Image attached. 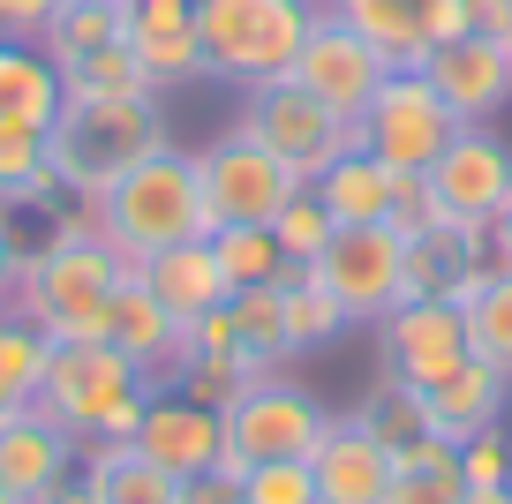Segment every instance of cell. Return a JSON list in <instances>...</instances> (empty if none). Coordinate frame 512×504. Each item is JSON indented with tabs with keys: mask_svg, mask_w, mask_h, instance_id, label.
<instances>
[{
	"mask_svg": "<svg viewBox=\"0 0 512 504\" xmlns=\"http://www.w3.org/2000/svg\"><path fill=\"white\" fill-rule=\"evenodd\" d=\"M53 68H61V98L68 106H106V98H144L151 91V76H144V61H136L128 38L91 46V53H76V61H53Z\"/></svg>",
	"mask_w": 512,
	"mask_h": 504,
	"instance_id": "24",
	"label": "cell"
},
{
	"mask_svg": "<svg viewBox=\"0 0 512 504\" xmlns=\"http://www.w3.org/2000/svg\"><path fill=\"white\" fill-rule=\"evenodd\" d=\"M91 226L128 249H174V241H211V204H204V181H196V151H151L144 166H128L106 196L91 204Z\"/></svg>",
	"mask_w": 512,
	"mask_h": 504,
	"instance_id": "3",
	"label": "cell"
},
{
	"mask_svg": "<svg viewBox=\"0 0 512 504\" xmlns=\"http://www.w3.org/2000/svg\"><path fill=\"white\" fill-rule=\"evenodd\" d=\"M279 294H287V354H317L347 331V309L317 279V264H287L279 271Z\"/></svg>",
	"mask_w": 512,
	"mask_h": 504,
	"instance_id": "26",
	"label": "cell"
},
{
	"mask_svg": "<svg viewBox=\"0 0 512 504\" xmlns=\"http://www.w3.org/2000/svg\"><path fill=\"white\" fill-rule=\"evenodd\" d=\"M128 46L144 61L151 91H181V83H211L204 38H196V0H121Z\"/></svg>",
	"mask_w": 512,
	"mask_h": 504,
	"instance_id": "16",
	"label": "cell"
},
{
	"mask_svg": "<svg viewBox=\"0 0 512 504\" xmlns=\"http://www.w3.org/2000/svg\"><path fill=\"white\" fill-rule=\"evenodd\" d=\"M166 143H174L166 106H159V91H144V98H106V106H61V128L46 136V158L76 204H98L128 166H144Z\"/></svg>",
	"mask_w": 512,
	"mask_h": 504,
	"instance_id": "2",
	"label": "cell"
},
{
	"mask_svg": "<svg viewBox=\"0 0 512 504\" xmlns=\"http://www.w3.org/2000/svg\"><path fill=\"white\" fill-rule=\"evenodd\" d=\"M460 482H467V489L512 482V437H505V422H490V429H475V437H460Z\"/></svg>",
	"mask_w": 512,
	"mask_h": 504,
	"instance_id": "35",
	"label": "cell"
},
{
	"mask_svg": "<svg viewBox=\"0 0 512 504\" xmlns=\"http://www.w3.org/2000/svg\"><path fill=\"white\" fill-rule=\"evenodd\" d=\"M377 347H384V377L407 384V392H430L437 377L467 362V309L422 294V301H400V309L377 324Z\"/></svg>",
	"mask_w": 512,
	"mask_h": 504,
	"instance_id": "12",
	"label": "cell"
},
{
	"mask_svg": "<svg viewBox=\"0 0 512 504\" xmlns=\"http://www.w3.org/2000/svg\"><path fill=\"white\" fill-rule=\"evenodd\" d=\"M46 504H83V497H76V482H68V489H53V497H46Z\"/></svg>",
	"mask_w": 512,
	"mask_h": 504,
	"instance_id": "46",
	"label": "cell"
},
{
	"mask_svg": "<svg viewBox=\"0 0 512 504\" xmlns=\"http://www.w3.org/2000/svg\"><path fill=\"white\" fill-rule=\"evenodd\" d=\"M467 482L452 467H422V474H392V489H384V504H460Z\"/></svg>",
	"mask_w": 512,
	"mask_h": 504,
	"instance_id": "38",
	"label": "cell"
},
{
	"mask_svg": "<svg viewBox=\"0 0 512 504\" xmlns=\"http://www.w3.org/2000/svg\"><path fill=\"white\" fill-rule=\"evenodd\" d=\"M384 76H392V61H384V53L369 46L354 23H339L332 8L317 0V23H309L302 53H294V83H302L317 106H332V113H347V121H362Z\"/></svg>",
	"mask_w": 512,
	"mask_h": 504,
	"instance_id": "11",
	"label": "cell"
},
{
	"mask_svg": "<svg viewBox=\"0 0 512 504\" xmlns=\"http://www.w3.org/2000/svg\"><path fill=\"white\" fill-rule=\"evenodd\" d=\"M113 38H128L121 0H61V16H53V31L38 38V46H46L53 61H76V53L113 46Z\"/></svg>",
	"mask_w": 512,
	"mask_h": 504,
	"instance_id": "29",
	"label": "cell"
},
{
	"mask_svg": "<svg viewBox=\"0 0 512 504\" xmlns=\"http://www.w3.org/2000/svg\"><path fill=\"white\" fill-rule=\"evenodd\" d=\"M467 23H475V38L512 46V0H467Z\"/></svg>",
	"mask_w": 512,
	"mask_h": 504,
	"instance_id": "43",
	"label": "cell"
},
{
	"mask_svg": "<svg viewBox=\"0 0 512 504\" xmlns=\"http://www.w3.org/2000/svg\"><path fill=\"white\" fill-rule=\"evenodd\" d=\"M490 256H497V271H512V204L497 211V226H490Z\"/></svg>",
	"mask_w": 512,
	"mask_h": 504,
	"instance_id": "44",
	"label": "cell"
},
{
	"mask_svg": "<svg viewBox=\"0 0 512 504\" xmlns=\"http://www.w3.org/2000/svg\"><path fill=\"white\" fill-rule=\"evenodd\" d=\"M241 497L249 504H317V474H309V459H256L241 474Z\"/></svg>",
	"mask_w": 512,
	"mask_h": 504,
	"instance_id": "34",
	"label": "cell"
},
{
	"mask_svg": "<svg viewBox=\"0 0 512 504\" xmlns=\"http://www.w3.org/2000/svg\"><path fill=\"white\" fill-rule=\"evenodd\" d=\"M317 279L347 309V324L377 331L407 301V234L400 226H339L332 249L317 256Z\"/></svg>",
	"mask_w": 512,
	"mask_h": 504,
	"instance_id": "10",
	"label": "cell"
},
{
	"mask_svg": "<svg viewBox=\"0 0 512 504\" xmlns=\"http://www.w3.org/2000/svg\"><path fill=\"white\" fill-rule=\"evenodd\" d=\"M174 504H249V497H241V474H226V467H204V474H181Z\"/></svg>",
	"mask_w": 512,
	"mask_h": 504,
	"instance_id": "40",
	"label": "cell"
},
{
	"mask_svg": "<svg viewBox=\"0 0 512 504\" xmlns=\"http://www.w3.org/2000/svg\"><path fill=\"white\" fill-rule=\"evenodd\" d=\"M505 392H512L505 369L482 362V354H467L452 377H437L430 392H422V407H430V429H445V437H475V429L505 422Z\"/></svg>",
	"mask_w": 512,
	"mask_h": 504,
	"instance_id": "22",
	"label": "cell"
},
{
	"mask_svg": "<svg viewBox=\"0 0 512 504\" xmlns=\"http://www.w3.org/2000/svg\"><path fill=\"white\" fill-rule=\"evenodd\" d=\"M354 128H362V151L384 158L392 174H430L437 151L460 136V113L437 98V83L422 76V68H392Z\"/></svg>",
	"mask_w": 512,
	"mask_h": 504,
	"instance_id": "6",
	"label": "cell"
},
{
	"mask_svg": "<svg viewBox=\"0 0 512 504\" xmlns=\"http://www.w3.org/2000/svg\"><path fill=\"white\" fill-rule=\"evenodd\" d=\"M460 504H512V482H497V489H467Z\"/></svg>",
	"mask_w": 512,
	"mask_h": 504,
	"instance_id": "45",
	"label": "cell"
},
{
	"mask_svg": "<svg viewBox=\"0 0 512 504\" xmlns=\"http://www.w3.org/2000/svg\"><path fill=\"white\" fill-rule=\"evenodd\" d=\"M309 474H317V504H384V489H392V452H384L354 414H339V422L324 429V444L309 452Z\"/></svg>",
	"mask_w": 512,
	"mask_h": 504,
	"instance_id": "18",
	"label": "cell"
},
{
	"mask_svg": "<svg viewBox=\"0 0 512 504\" xmlns=\"http://www.w3.org/2000/svg\"><path fill=\"white\" fill-rule=\"evenodd\" d=\"M415 8H422V0H415Z\"/></svg>",
	"mask_w": 512,
	"mask_h": 504,
	"instance_id": "49",
	"label": "cell"
},
{
	"mask_svg": "<svg viewBox=\"0 0 512 504\" xmlns=\"http://www.w3.org/2000/svg\"><path fill=\"white\" fill-rule=\"evenodd\" d=\"M0 504H16V497H8V489H0Z\"/></svg>",
	"mask_w": 512,
	"mask_h": 504,
	"instance_id": "48",
	"label": "cell"
},
{
	"mask_svg": "<svg viewBox=\"0 0 512 504\" xmlns=\"http://www.w3.org/2000/svg\"><path fill=\"white\" fill-rule=\"evenodd\" d=\"M211 249H219L226 286H272L279 271H287V249H279L272 226H219V234H211Z\"/></svg>",
	"mask_w": 512,
	"mask_h": 504,
	"instance_id": "30",
	"label": "cell"
},
{
	"mask_svg": "<svg viewBox=\"0 0 512 504\" xmlns=\"http://www.w3.org/2000/svg\"><path fill=\"white\" fill-rule=\"evenodd\" d=\"M151 392H159V384L128 362L121 347L91 339V347H53L46 384H38V407H46L76 444H121V437H136V414H144Z\"/></svg>",
	"mask_w": 512,
	"mask_h": 504,
	"instance_id": "4",
	"label": "cell"
},
{
	"mask_svg": "<svg viewBox=\"0 0 512 504\" xmlns=\"http://www.w3.org/2000/svg\"><path fill=\"white\" fill-rule=\"evenodd\" d=\"M234 324H241V347H249L256 369H287V294L272 286H234Z\"/></svg>",
	"mask_w": 512,
	"mask_h": 504,
	"instance_id": "28",
	"label": "cell"
},
{
	"mask_svg": "<svg viewBox=\"0 0 512 504\" xmlns=\"http://www.w3.org/2000/svg\"><path fill=\"white\" fill-rule=\"evenodd\" d=\"M8 414H16V399H8V392H0V422H8Z\"/></svg>",
	"mask_w": 512,
	"mask_h": 504,
	"instance_id": "47",
	"label": "cell"
},
{
	"mask_svg": "<svg viewBox=\"0 0 512 504\" xmlns=\"http://www.w3.org/2000/svg\"><path fill=\"white\" fill-rule=\"evenodd\" d=\"M317 0H196V38H204V68L234 91L294 76Z\"/></svg>",
	"mask_w": 512,
	"mask_h": 504,
	"instance_id": "5",
	"label": "cell"
},
{
	"mask_svg": "<svg viewBox=\"0 0 512 504\" xmlns=\"http://www.w3.org/2000/svg\"><path fill=\"white\" fill-rule=\"evenodd\" d=\"M392 226H400L407 241H422V234H437V226H452V211L437 204L430 174H400V196H392Z\"/></svg>",
	"mask_w": 512,
	"mask_h": 504,
	"instance_id": "36",
	"label": "cell"
},
{
	"mask_svg": "<svg viewBox=\"0 0 512 504\" xmlns=\"http://www.w3.org/2000/svg\"><path fill=\"white\" fill-rule=\"evenodd\" d=\"M46 166H53V158H46V136H0V211L16 204V196L46 174Z\"/></svg>",
	"mask_w": 512,
	"mask_h": 504,
	"instance_id": "37",
	"label": "cell"
},
{
	"mask_svg": "<svg viewBox=\"0 0 512 504\" xmlns=\"http://www.w3.org/2000/svg\"><path fill=\"white\" fill-rule=\"evenodd\" d=\"M354 422H362L384 452H400V444H415L422 429H430V407H422V392H407V384L384 377V384H369V399L354 407Z\"/></svg>",
	"mask_w": 512,
	"mask_h": 504,
	"instance_id": "31",
	"label": "cell"
},
{
	"mask_svg": "<svg viewBox=\"0 0 512 504\" xmlns=\"http://www.w3.org/2000/svg\"><path fill=\"white\" fill-rule=\"evenodd\" d=\"M76 459H83V444L68 437L38 399L0 422V489L16 504H46L53 489H68L76 482Z\"/></svg>",
	"mask_w": 512,
	"mask_h": 504,
	"instance_id": "15",
	"label": "cell"
},
{
	"mask_svg": "<svg viewBox=\"0 0 512 504\" xmlns=\"http://www.w3.org/2000/svg\"><path fill=\"white\" fill-rule=\"evenodd\" d=\"M196 181H204L211 226H272L279 204L302 189V174H294L279 151H264L241 121L226 128L211 151H196Z\"/></svg>",
	"mask_w": 512,
	"mask_h": 504,
	"instance_id": "9",
	"label": "cell"
},
{
	"mask_svg": "<svg viewBox=\"0 0 512 504\" xmlns=\"http://www.w3.org/2000/svg\"><path fill=\"white\" fill-rule=\"evenodd\" d=\"M61 68L46 46L0 38V136H53L61 128Z\"/></svg>",
	"mask_w": 512,
	"mask_h": 504,
	"instance_id": "20",
	"label": "cell"
},
{
	"mask_svg": "<svg viewBox=\"0 0 512 504\" xmlns=\"http://www.w3.org/2000/svg\"><path fill=\"white\" fill-rule=\"evenodd\" d=\"M324 8H332L339 23H354L392 68H422L430 61V38H422V8L415 0H324Z\"/></svg>",
	"mask_w": 512,
	"mask_h": 504,
	"instance_id": "25",
	"label": "cell"
},
{
	"mask_svg": "<svg viewBox=\"0 0 512 504\" xmlns=\"http://www.w3.org/2000/svg\"><path fill=\"white\" fill-rule=\"evenodd\" d=\"M113 249L91 226V204H76L68 219H53V234L38 249H23L16 271V309L46 331L53 347H91L106 339V309H113Z\"/></svg>",
	"mask_w": 512,
	"mask_h": 504,
	"instance_id": "1",
	"label": "cell"
},
{
	"mask_svg": "<svg viewBox=\"0 0 512 504\" xmlns=\"http://www.w3.org/2000/svg\"><path fill=\"white\" fill-rule=\"evenodd\" d=\"M422 76H430L437 98L460 113V128H467V121H490V113L512 98V46L467 31V38H452V46H430Z\"/></svg>",
	"mask_w": 512,
	"mask_h": 504,
	"instance_id": "17",
	"label": "cell"
},
{
	"mask_svg": "<svg viewBox=\"0 0 512 504\" xmlns=\"http://www.w3.org/2000/svg\"><path fill=\"white\" fill-rule=\"evenodd\" d=\"M16 271H23V241H16V219L0 211V309H16Z\"/></svg>",
	"mask_w": 512,
	"mask_h": 504,
	"instance_id": "42",
	"label": "cell"
},
{
	"mask_svg": "<svg viewBox=\"0 0 512 504\" xmlns=\"http://www.w3.org/2000/svg\"><path fill=\"white\" fill-rule=\"evenodd\" d=\"M475 23H467V0H422V38L430 46H452V38H467Z\"/></svg>",
	"mask_w": 512,
	"mask_h": 504,
	"instance_id": "41",
	"label": "cell"
},
{
	"mask_svg": "<svg viewBox=\"0 0 512 504\" xmlns=\"http://www.w3.org/2000/svg\"><path fill=\"white\" fill-rule=\"evenodd\" d=\"M272 234H279V249H287V264H317V256L332 249V234H339V226H332V211L317 204V189L302 181V189H294L287 204H279Z\"/></svg>",
	"mask_w": 512,
	"mask_h": 504,
	"instance_id": "33",
	"label": "cell"
},
{
	"mask_svg": "<svg viewBox=\"0 0 512 504\" xmlns=\"http://www.w3.org/2000/svg\"><path fill=\"white\" fill-rule=\"evenodd\" d=\"M106 347H121L128 362L144 369L151 384H174L181 377V324L159 309V294H151L144 279L113 286V309H106Z\"/></svg>",
	"mask_w": 512,
	"mask_h": 504,
	"instance_id": "19",
	"label": "cell"
},
{
	"mask_svg": "<svg viewBox=\"0 0 512 504\" xmlns=\"http://www.w3.org/2000/svg\"><path fill=\"white\" fill-rule=\"evenodd\" d=\"M144 286L159 294V309L174 316V324H196L204 309L234 301V286H226L219 249H211V241H174V249H151V256H144Z\"/></svg>",
	"mask_w": 512,
	"mask_h": 504,
	"instance_id": "21",
	"label": "cell"
},
{
	"mask_svg": "<svg viewBox=\"0 0 512 504\" xmlns=\"http://www.w3.org/2000/svg\"><path fill=\"white\" fill-rule=\"evenodd\" d=\"M437 204L452 211V226H497V211L512 204V143L490 121H467L460 136L437 151L430 166Z\"/></svg>",
	"mask_w": 512,
	"mask_h": 504,
	"instance_id": "13",
	"label": "cell"
},
{
	"mask_svg": "<svg viewBox=\"0 0 512 504\" xmlns=\"http://www.w3.org/2000/svg\"><path fill=\"white\" fill-rule=\"evenodd\" d=\"M309 189H317V204L332 211V226H392L400 174H392L384 158H369V151H347V158H332Z\"/></svg>",
	"mask_w": 512,
	"mask_h": 504,
	"instance_id": "23",
	"label": "cell"
},
{
	"mask_svg": "<svg viewBox=\"0 0 512 504\" xmlns=\"http://www.w3.org/2000/svg\"><path fill=\"white\" fill-rule=\"evenodd\" d=\"M241 128H249V136L264 143V151H279V158H287V166H294L302 181H317L324 166H332V158L362 151V128H354L347 113L317 106V98H309L294 76L241 91Z\"/></svg>",
	"mask_w": 512,
	"mask_h": 504,
	"instance_id": "7",
	"label": "cell"
},
{
	"mask_svg": "<svg viewBox=\"0 0 512 504\" xmlns=\"http://www.w3.org/2000/svg\"><path fill=\"white\" fill-rule=\"evenodd\" d=\"M467 354H482V362H497L512 377V271H497L467 301Z\"/></svg>",
	"mask_w": 512,
	"mask_h": 504,
	"instance_id": "32",
	"label": "cell"
},
{
	"mask_svg": "<svg viewBox=\"0 0 512 504\" xmlns=\"http://www.w3.org/2000/svg\"><path fill=\"white\" fill-rule=\"evenodd\" d=\"M46 362H53V339L23 309H0V392L16 407H31L38 384H46Z\"/></svg>",
	"mask_w": 512,
	"mask_h": 504,
	"instance_id": "27",
	"label": "cell"
},
{
	"mask_svg": "<svg viewBox=\"0 0 512 504\" xmlns=\"http://www.w3.org/2000/svg\"><path fill=\"white\" fill-rule=\"evenodd\" d=\"M61 16V0H0V38H16V46H38Z\"/></svg>",
	"mask_w": 512,
	"mask_h": 504,
	"instance_id": "39",
	"label": "cell"
},
{
	"mask_svg": "<svg viewBox=\"0 0 512 504\" xmlns=\"http://www.w3.org/2000/svg\"><path fill=\"white\" fill-rule=\"evenodd\" d=\"M219 414H226V452H234L241 467H256V459H309L324 444V429L339 422V414H324V399L309 392V384H294V377L241 384Z\"/></svg>",
	"mask_w": 512,
	"mask_h": 504,
	"instance_id": "8",
	"label": "cell"
},
{
	"mask_svg": "<svg viewBox=\"0 0 512 504\" xmlns=\"http://www.w3.org/2000/svg\"><path fill=\"white\" fill-rule=\"evenodd\" d=\"M136 452L151 459V467H166L181 482V474H204V467H219V452H226V414L219 407H204V399H189V392H174V384H159V392L144 399V414H136Z\"/></svg>",
	"mask_w": 512,
	"mask_h": 504,
	"instance_id": "14",
	"label": "cell"
}]
</instances>
